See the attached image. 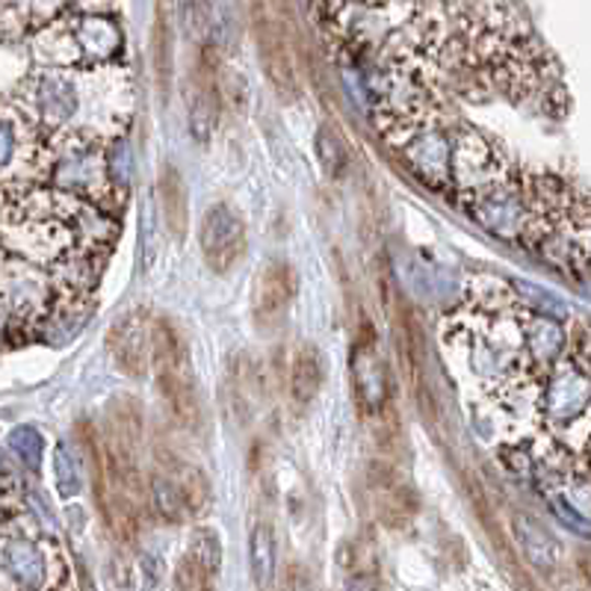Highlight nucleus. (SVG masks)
Listing matches in <instances>:
<instances>
[{
  "instance_id": "nucleus-16",
  "label": "nucleus",
  "mask_w": 591,
  "mask_h": 591,
  "mask_svg": "<svg viewBox=\"0 0 591 591\" xmlns=\"http://www.w3.org/2000/svg\"><path fill=\"white\" fill-rule=\"evenodd\" d=\"M249 565H252L254 586H266L275 571V533L266 521L254 524L252 538H249Z\"/></svg>"
},
{
  "instance_id": "nucleus-3",
  "label": "nucleus",
  "mask_w": 591,
  "mask_h": 591,
  "mask_svg": "<svg viewBox=\"0 0 591 591\" xmlns=\"http://www.w3.org/2000/svg\"><path fill=\"white\" fill-rule=\"evenodd\" d=\"M151 367H155L157 388L160 397L166 399V408L172 411L178 423L184 429L198 427L202 420V408H198V388H195V373L186 355L184 340L178 338V331L169 322H157L155 326V355H151Z\"/></svg>"
},
{
  "instance_id": "nucleus-9",
  "label": "nucleus",
  "mask_w": 591,
  "mask_h": 591,
  "mask_svg": "<svg viewBox=\"0 0 591 591\" xmlns=\"http://www.w3.org/2000/svg\"><path fill=\"white\" fill-rule=\"evenodd\" d=\"M367 495L376 518L390 530H399V526H408L414 521V488L385 462H373L367 467Z\"/></svg>"
},
{
  "instance_id": "nucleus-24",
  "label": "nucleus",
  "mask_w": 591,
  "mask_h": 591,
  "mask_svg": "<svg viewBox=\"0 0 591 591\" xmlns=\"http://www.w3.org/2000/svg\"><path fill=\"white\" fill-rule=\"evenodd\" d=\"M10 446L19 453L27 465H39V456H42V437L33 432V429H15L10 435Z\"/></svg>"
},
{
  "instance_id": "nucleus-13",
  "label": "nucleus",
  "mask_w": 591,
  "mask_h": 591,
  "mask_svg": "<svg viewBox=\"0 0 591 591\" xmlns=\"http://www.w3.org/2000/svg\"><path fill=\"white\" fill-rule=\"evenodd\" d=\"M157 190H160V214H163L166 228L172 231L175 240H184L186 228H190V207H186V190L178 169L166 166L160 172Z\"/></svg>"
},
{
  "instance_id": "nucleus-17",
  "label": "nucleus",
  "mask_w": 591,
  "mask_h": 591,
  "mask_svg": "<svg viewBox=\"0 0 591 591\" xmlns=\"http://www.w3.org/2000/svg\"><path fill=\"white\" fill-rule=\"evenodd\" d=\"M514 533H518V542L524 547L526 559L535 568H542V571L553 568V562H556V542L544 533L542 526L530 524L524 518H514Z\"/></svg>"
},
{
  "instance_id": "nucleus-14",
  "label": "nucleus",
  "mask_w": 591,
  "mask_h": 591,
  "mask_svg": "<svg viewBox=\"0 0 591 591\" xmlns=\"http://www.w3.org/2000/svg\"><path fill=\"white\" fill-rule=\"evenodd\" d=\"M322 378H326V370H322L320 352L314 346H302L296 352L291 367V394L299 406H308L314 399L320 397Z\"/></svg>"
},
{
  "instance_id": "nucleus-12",
  "label": "nucleus",
  "mask_w": 591,
  "mask_h": 591,
  "mask_svg": "<svg viewBox=\"0 0 591 591\" xmlns=\"http://www.w3.org/2000/svg\"><path fill=\"white\" fill-rule=\"evenodd\" d=\"M258 42H261V59L272 80V89L284 101H293L296 98V71H293L291 50H287V42L279 27L263 19L261 12H258Z\"/></svg>"
},
{
  "instance_id": "nucleus-22",
  "label": "nucleus",
  "mask_w": 591,
  "mask_h": 591,
  "mask_svg": "<svg viewBox=\"0 0 591 591\" xmlns=\"http://www.w3.org/2000/svg\"><path fill=\"white\" fill-rule=\"evenodd\" d=\"M54 470H57V485H59V495L71 497L80 491V476H78V465H75V458L68 456L66 444L57 446V453H54Z\"/></svg>"
},
{
  "instance_id": "nucleus-18",
  "label": "nucleus",
  "mask_w": 591,
  "mask_h": 591,
  "mask_svg": "<svg viewBox=\"0 0 591 591\" xmlns=\"http://www.w3.org/2000/svg\"><path fill=\"white\" fill-rule=\"evenodd\" d=\"M314 151H317V160H320L322 172L329 178H343L346 175V166H350V151L343 146V139L338 136V130H331L329 125H322L314 136Z\"/></svg>"
},
{
  "instance_id": "nucleus-10",
  "label": "nucleus",
  "mask_w": 591,
  "mask_h": 591,
  "mask_svg": "<svg viewBox=\"0 0 591 591\" xmlns=\"http://www.w3.org/2000/svg\"><path fill=\"white\" fill-rule=\"evenodd\" d=\"M293 296H296V272H293L291 263H266L258 275V282H254L252 305L258 322L272 326V322L282 320L293 305Z\"/></svg>"
},
{
  "instance_id": "nucleus-11",
  "label": "nucleus",
  "mask_w": 591,
  "mask_h": 591,
  "mask_svg": "<svg viewBox=\"0 0 591 591\" xmlns=\"http://www.w3.org/2000/svg\"><path fill=\"white\" fill-rule=\"evenodd\" d=\"M214 48H204L202 66L195 75V92L190 95V127L198 143H211V136L216 130V118H219V80L216 71L219 66L214 62Z\"/></svg>"
},
{
  "instance_id": "nucleus-23",
  "label": "nucleus",
  "mask_w": 591,
  "mask_h": 591,
  "mask_svg": "<svg viewBox=\"0 0 591 591\" xmlns=\"http://www.w3.org/2000/svg\"><path fill=\"white\" fill-rule=\"evenodd\" d=\"M175 586L178 589H186V591H195V589H214V580L207 577V573L198 568V565L190 559V556H181V562H178V571H175Z\"/></svg>"
},
{
  "instance_id": "nucleus-15",
  "label": "nucleus",
  "mask_w": 591,
  "mask_h": 591,
  "mask_svg": "<svg viewBox=\"0 0 591 591\" xmlns=\"http://www.w3.org/2000/svg\"><path fill=\"white\" fill-rule=\"evenodd\" d=\"M151 503H155V512L163 521H169V524H184V521L193 518V509L186 503L184 488L178 485L172 474L151 476Z\"/></svg>"
},
{
  "instance_id": "nucleus-1",
  "label": "nucleus",
  "mask_w": 591,
  "mask_h": 591,
  "mask_svg": "<svg viewBox=\"0 0 591 591\" xmlns=\"http://www.w3.org/2000/svg\"><path fill=\"white\" fill-rule=\"evenodd\" d=\"M80 291L59 272L0 246V350L36 334Z\"/></svg>"
},
{
  "instance_id": "nucleus-21",
  "label": "nucleus",
  "mask_w": 591,
  "mask_h": 591,
  "mask_svg": "<svg viewBox=\"0 0 591 591\" xmlns=\"http://www.w3.org/2000/svg\"><path fill=\"white\" fill-rule=\"evenodd\" d=\"M21 512V485L19 476L0 462V524Z\"/></svg>"
},
{
  "instance_id": "nucleus-8",
  "label": "nucleus",
  "mask_w": 591,
  "mask_h": 591,
  "mask_svg": "<svg viewBox=\"0 0 591 591\" xmlns=\"http://www.w3.org/2000/svg\"><path fill=\"white\" fill-rule=\"evenodd\" d=\"M397 343L399 355H402V367L411 382L414 399L427 423H432L435 417V397H432V382H429V361H427V338L423 329L417 322L411 305H399L397 308Z\"/></svg>"
},
{
  "instance_id": "nucleus-20",
  "label": "nucleus",
  "mask_w": 591,
  "mask_h": 591,
  "mask_svg": "<svg viewBox=\"0 0 591 591\" xmlns=\"http://www.w3.org/2000/svg\"><path fill=\"white\" fill-rule=\"evenodd\" d=\"M172 476L184 488L186 503L193 509V518H202L211 509V485H207L202 470H195L193 465H175L172 467Z\"/></svg>"
},
{
  "instance_id": "nucleus-6",
  "label": "nucleus",
  "mask_w": 591,
  "mask_h": 591,
  "mask_svg": "<svg viewBox=\"0 0 591 591\" xmlns=\"http://www.w3.org/2000/svg\"><path fill=\"white\" fill-rule=\"evenodd\" d=\"M198 246L214 272H231L246 252V223L231 204H214L198 228Z\"/></svg>"
},
{
  "instance_id": "nucleus-19",
  "label": "nucleus",
  "mask_w": 591,
  "mask_h": 591,
  "mask_svg": "<svg viewBox=\"0 0 591 591\" xmlns=\"http://www.w3.org/2000/svg\"><path fill=\"white\" fill-rule=\"evenodd\" d=\"M186 556H190L211 580H216L219 565H223V542H219V535H216L214 530H207V526H195V533L190 535Z\"/></svg>"
},
{
  "instance_id": "nucleus-2",
  "label": "nucleus",
  "mask_w": 591,
  "mask_h": 591,
  "mask_svg": "<svg viewBox=\"0 0 591 591\" xmlns=\"http://www.w3.org/2000/svg\"><path fill=\"white\" fill-rule=\"evenodd\" d=\"M68 565L59 542L12 514L0 524V589H62Z\"/></svg>"
},
{
  "instance_id": "nucleus-7",
  "label": "nucleus",
  "mask_w": 591,
  "mask_h": 591,
  "mask_svg": "<svg viewBox=\"0 0 591 591\" xmlns=\"http://www.w3.org/2000/svg\"><path fill=\"white\" fill-rule=\"evenodd\" d=\"M155 326L146 308H136L110 329V355L125 376H146L155 355Z\"/></svg>"
},
{
  "instance_id": "nucleus-4",
  "label": "nucleus",
  "mask_w": 591,
  "mask_h": 591,
  "mask_svg": "<svg viewBox=\"0 0 591 591\" xmlns=\"http://www.w3.org/2000/svg\"><path fill=\"white\" fill-rule=\"evenodd\" d=\"M48 130L19 98L0 101V184L33 181Z\"/></svg>"
},
{
  "instance_id": "nucleus-5",
  "label": "nucleus",
  "mask_w": 591,
  "mask_h": 591,
  "mask_svg": "<svg viewBox=\"0 0 591 591\" xmlns=\"http://www.w3.org/2000/svg\"><path fill=\"white\" fill-rule=\"evenodd\" d=\"M39 54L59 66H80L87 59H101L118 48V33L113 24L98 19H83L78 24H57L39 39Z\"/></svg>"
}]
</instances>
